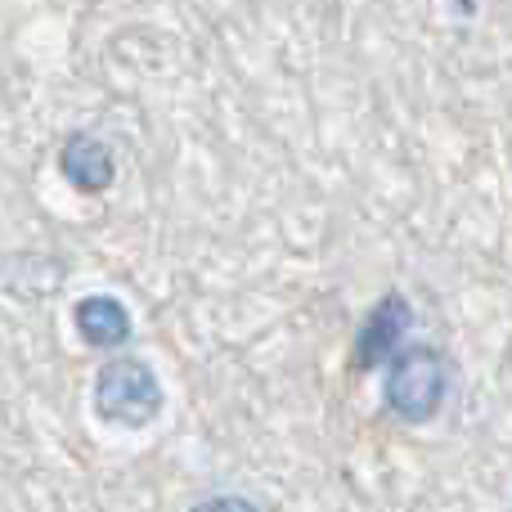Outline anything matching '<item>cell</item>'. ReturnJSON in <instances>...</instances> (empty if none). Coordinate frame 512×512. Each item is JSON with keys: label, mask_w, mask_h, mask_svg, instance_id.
Returning a JSON list of instances; mask_svg holds the SVG:
<instances>
[{"label": "cell", "mask_w": 512, "mask_h": 512, "mask_svg": "<svg viewBox=\"0 0 512 512\" xmlns=\"http://www.w3.org/2000/svg\"><path fill=\"white\" fill-rule=\"evenodd\" d=\"M454 391V360L441 346H400L387 360V378H382V400L396 418L405 423H432L445 409Z\"/></svg>", "instance_id": "obj_1"}, {"label": "cell", "mask_w": 512, "mask_h": 512, "mask_svg": "<svg viewBox=\"0 0 512 512\" xmlns=\"http://www.w3.org/2000/svg\"><path fill=\"white\" fill-rule=\"evenodd\" d=\"M90 405H95V414L104 418L108 427L144 432V427H153L162 418L167 391H162V378L153 373L149 360H140V355H113V360L95 373Z\"/></svg>", "instance_id": "obj_2"}, {"label": "cell", "mask_w": 512, "mask_h": 512, "mask_svg": "<svg viewBox=\"0 0 512 512\" xmlns=\"http://www.w3.org/2000/svg\"><path fill=\"white\" fill-rule=\"evenodd\" d=\"M409 324H414V310H409V301L400 297V292H387V297H382L378 306L369 310V319L360 324V333H355V360L351 364L360 373L387 364L391 355L400 351V342H405Z\"/></svg>", "instance_id": "obj_3"}, {"label": "cell", "mask_w": 512, "mask_h": 512, "mask_svg": "<svg viewBox=\"0 0 512 512\" xmlns=\"http://www.w3.org/2000/svg\"><path fill=\"white\" fill-rule=\"evenodd\" d=\"M59 171L77 194H104L117 180V158L104 140H95L86 131H72L59 149Z\"/></svg>", "instance_id": "obj_4"}, {"label": "cell", "mask_w": 512, "mask_h": 512, "mask_svg": "<svg viewBox=\"0 0 512 512\" xmlns=\"http://www.w3.org/2000/svg\"><path fill=\"white\" fill-rule=\"evenodd\" d=\"M72 319H77L81 342L95 346V351H117V346L131 342V310H126L117 297H108V292L81 297L77 310H72Z\"/></svg>", "instance_id": "obj_5"}, {"label": "cell", "mask_w": 512, "mask_h": 512, "mask_svg": "<svg viewBox=\"0 0 512 512\" xmlns=\"http://www.w3.org/2000/svg\"><path fill=\"white\" fill-rule=\"evenodd\" d=\"M189 512H261V508H256L248 495H212V499H203V504H194Z\"/></svg>", "instance_id": "obj_6"}]
</instances>
